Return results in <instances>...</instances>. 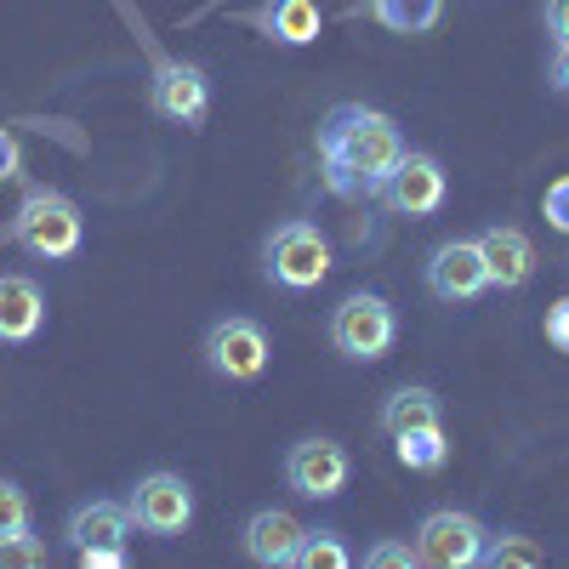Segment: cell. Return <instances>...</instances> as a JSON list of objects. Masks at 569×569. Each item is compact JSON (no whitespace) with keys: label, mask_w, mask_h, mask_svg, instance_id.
Instances as JSON below:
<instances>
[{"label":"cell","mask_w":569,"mask_h":569,"mask_svg":"<svg viewBox=\"0 0 569 569\" xmlns=\"http://www.w3.org/2000/svg\"><path fill=\"white\" fill-rule=\"evenodd\" d=\"M405 154V131L393 114L365 109V103H337L319 120V160L325 182L342 200H376V188L388 182V171Z\"/></svg>","instance_id":"cell-1"},{"label":"cell","mask_w":569,"mask_h":569,"mask_svg":"<svg viewBox=\"0 0 569 569\" xmlns=\"http://www.w3.org/2000/svg\"><path fill=\"white\" fill-rule=\"evenodd\" d=\"M12 240L29 257H40V262H69L80 251V240H86V217H80V206L63 194V188L34 182L29 194L18 200V211H12Z\"/></svg>","instance_id":"cell-2"},{"label":"cell","mask_w":569,"mask_h":569,"mask_svg":"<svg viewBox=\"0 0 569 569\" xmlns=\"http://www.w3.org/2000/svg\"><path fill=\"white\" fill-rule=\"evenodd\" d=\"M330 268H337V257H330V240L313 228V222H279L268 240H262V279L279 284V291H319V284L330 279Z\"/></svg>","instance_id":"cell-3"},{"label":"cell","mask_w":569,"mask_h":569,"mask_svg":"<svg viewBox=\"0 0 569 569\" xmlns=\"http://www.w3.org/2000/svg\"><path fill=\"white\" fill-rule=\"evenodd\" d=\"M399 342V313L382 291H353L330 308V348L348 365H376L388 359Z\"/></svg>","instance_id":"cell-4"},{"label":"cell","mask_w":569,"mask_h":569,"mask_svg":"<svg viewBox=\"0 0 569 569\" xmlns=\"http://www.w3.org/2000/svg\"><path fill=\"white\" fill-rule=\"evenodd\" d=\"M376 200H382L393 217H405V222H427V217H439L445 200H450V171H445L439 154L405 149L399 166L388 171V182L376 188Z\"/></svg>","instance_id":"cell-5"},{"label":"cell","mask_w":569,"mask_h":569,"mask_svg":"<svg viewBox=\"0 0 569 569\" xmlns=\"http://www.w3.org/2000/svg\"><path fill=\"white\" fill-rule=\"evenodd\" d=\"M490 530H485V518L479 512H467V507H433L416 525V563H433V569H472L485 552Z\"/></svg>","instance_id":"cell-6"},{"label":"cell","mask_w":569,"mask_h":569,"mask_svg":"<svg viewBox=\"0 0 569 569\" xmlns=\"http://www.w3.org/2000/svg\"><path fill=\"white\" fill-rule=\"evenodd\" d=\"M131 507V525L142 536H154V541H177L188 525H194V485L182 479V472H142V479L131 485L126 496Z\"/></svg>","instance_id":"cell-7"},{"label":"cell","mask_w":569,"mask_h":569,"mask_svg":"<svg viewBox=\"0 0 569 569\" xmlns=\"http://www.w3.org/2000/svg\"><path fill=\"white\" fill-rule=\"evenodd\" d=\"M353 479V456L325 439V433H308L284 450V490L302 496V501H337Z\"/></svg>","instance_id":"cell-8"},{"label":"cell","mask_w":569,"mask_h":569,"mask_svg":"<svg viewBox=\"0 0 569 569\" xmlns=\"http://www.w3.org/2000/svg\"><path fill=\"white\" fill-rule=\"evenodd\" d=\"M206 370L211 376H222V382H257V376L268 370V353H273V342H268V330L257 325V319H246V313H228V319H217L211 330H206Z\"/></svg>","instance_id":"cell-9"},{"label":"cell","mask_w":569,"mask_h":569,"mask_svg":"<svg viewBox=\"0 0 569 569\" xmlns=\"http://www.w3.org/2000/svg\"><path fill=\"white\" fill-rule=\"evenodd\" d=\"M421 279H427V291H433L439 302H450V308L479 302L490 291L479 240H445V246H433V251H427V262H421Z\"/></svg>","instance_id":"cell-10"},{"label":"cell","mask_w":569,"mask_h":569,"mask_svg":"<svg viewBox=\"0 0 569 569\" xmlns=\"http://www.w3.org/2000/svg\"><path fill=\"white\" fill-rule=\"evenodd\" d=\"M149 109L160 120H171V126H188V131L206 126V114H211V74L200 63H188V58L160 63L154 80H149Z\"/></svg>","instance_id":"cell-11"},{"label":"cell","mask_w":569,"mask_h":569,"mask_svg":"<svg viewBox=\"0 0 569 569\" xmlns=\"http://www.w3.org/2000/svg\"><path fill=\"white\" fill-rule=\"evenodd\" d=\"M479 251H485V273H490V291H525L536 279V246L525 228L496 222L479 233Z\"/></svg>","instance_id":"cell-12"},{"label":"cell","mask_w":569,"mask_h":569,"mask_svg":"<svg viewBox=\"0 0 569 569\" xmlns=\"http://www.w3.org/2000/svg\"><path fill=\"white\" fill-rule=\"evenodd\" d=\"M302 518H291L284 507H257L251 518H246V530H240V547H246V558L251 563H262V569H284L291 563V552H297V541H302Z\"/></svg>","instance_id":"cell-13"},{"label":"cell","mask_w":569,"mask_h":569,"mask_svg":"<svg viewBox=\"0 0 569 569\" xmlns=\"http://www.w3.org/2000/svg\"><path fill=\"white\" fill-rule=\"evenodd\" d=\"M46 330V291L29 273H0V348H23Z\"/></svg>","instance_id":"cell-14"},{"label":"cell","mask_w":569,"mask_h":569,"mask_svg":"<svg viewBox=\"0 0 569 569\" xmlns=\"http://www.w3.org/2000/svg\"><path fill=\"white\" fill-rule=\"evenodd\" d=\"M131 507L126 501H80L74 512H69V547L74 552H86V547H126L131 541Z\"/></svg>","instance_id":"cell-15"},{"label":"cell","mask_w":569,"mask_h":569,"mask_svg":"<svg viewBox=\"0 0 569 569\" xmlns=\"http://www.w3.org/2000/svg\"><path fill=\"white\" fill-rule=\"evenodd\" d=\"M257 29L279 46H313L325 29V12H319V0H262Z\"/></svg>","instance_id":"cell-16"},{"label":"cell","mask_w":569,"mask_h":569,"mask_svg":"<svg viewBox=\"0 0 569 569\" xmlns=\"http://www.w3.org/2000/svg\"><path fill=\"white\" fill-rule=\"evenodd\" d=\"M433 421H445V405H439L433 388H421V382L393 388V393L382 399V433H388V439L410 433V427H433Z\"/></svg>","instance_id":"cell-17"},{"label":"cell","mask_w":569,"mask_h":569,"mask_svg":"<svg viewBox=\"0 0 569 569\" xmlns=\"http://www.w3.org/2000/svg\"><path fill=\"white\" fill-rule=\"evenodd\" d=\"M393 456H399V467H410V472H439V467L450 461V433H445V421L399 433V439H393Z\"/></svg>","instance_id":"cell-18"},{"label":"cell","mask_w":569,"mask_h":569,"mask_svg":"<svg viewBox=\"0 0 569 569\" xmlns=\"http://www.w3.org/2000/svg\"><path fill=\"white\" fill-rule=\"evenodd\" d=\"M370 18L393 34H427V29H439L445 0H370Z\"/></svg>","instance_id":"cell-19"},{"label":"cell","mask_w":569,"mask_h":569,"mask_svg":"<svg viewBox=\"0 0 569 569\" xmlns=\"http://www.w3.org/2000/svg\"><path fill=\"white\" fill-rule=\"evenodd\" d=\"M291 563H297V569H353L359 558L348 552V541H342L337 530H302Z\"/></svg>","instance_id":"cell-20"},{"label":"cell","mask_w":569,"mask_h":569,"mask_svg":"<svg viewBox=\"0 0 569 569\" xmlns=\"http://www.w3.org/2000/svg\"><path fill=\"white\" fill-rule=\"evenodd\" d=\"M479 563H485V569H541V563H547V552H541L525 530H501V536H490V541H485Z\"/></svg>","instance_id":"cell-21"},{"label":"cell","mask_w":569,"mask_h":569,"mask_svg":"<svg viewBox=\"0 0 569 569\" xmlns=\"http://www.w3.org/2000/svg\"><path fill=\"white\" fill-rule=\"evenodd\" d=\"M46 558V541L34 530H18V536H0V569H40Z\"/></svg>","instance_id":"cell-22"},{"label":"cell","mask_w":569,"mask_h":569,"mask_svg":"<svg viewBox=\"0 0 569 569\" xmlns=\"http://www.w3.org/2000/svg\"><path fill=\"white\" fill-rule=\"evenodd\" d=\"M18 530H29V496L12 479H0V536H18Z\"/></svg>","instance_id":"cell-23"},{"label":"cell","mask_w":569,"mask_h":569,"mask_svg":"<svg viewBox=\"0 0 569 569\" xmlns=\"http://www.w3.org/2000/svg\"><path fill=\"white\" fill-rule=\"evenodd\" d=\"M359 563L365 569H410L416 563V547L410 541H376V547H365Z\"/></svg>","instance_id":"cell-24"},{"label":"cell","mask_w":569,"mask_h":569,"mask_svg":"<svg viewBox=\"0 0 569 569\" xmlns=\"http://www.w3.org/2000/svg\"><path fill=\"white\" fill-rule=\"evenodd\" d=\"M541 217L552 233H569V177H552L547 194H541Z\"/></svg>","instance_id":"cell-25"},{"label":"cell","mask_w":569,"mask_h":569,"mask_svg":"<svg viewBox=\"0 0 569 569\" xmlns=\"http://www.w3.org/2000/svg\"><path fill=\"white\" fill-rule=\"evenodd\" d=\"M541 330H547V342H552L558 353H569V297H558V302L547 308V319H541Z\"/></svg>","instance_id":"cell-26"},{"label":"cell","mask_w":569,"mask_h":569,"mask_svg":"<svg viewBox=\"0 0 569 569\" xmlns=\"http://www.w3.org/2000/svg\"><path fill=\"white\" fill-rule=\"evenodd\" d=\"M86 569H126L131 563V552L126 547H86V552H74Z\"/></svg>","instance_id":"cell-27"},{"label":"cell","mask_w":569,"mask_h":569,"mask_svg":"<svg viewBox=\"0 0 569 569\" xmlns=\"http://www.w3.org/2000/svg\"><path fill=\"white\" fill-rule=\"evenodd\" d=\"M18 171H23V149H18V137L0 126V182H12Z\"/></svg>","instance_id":"cell-28"},{"label":"cell","mask_w":569,"mask_h":569,"mask_svg":"<svg viewBox=\"0 0 569 569\" xmlns=\"http://www.w3.org/2000/svg\"><path fill=\"white\" fill-rule=\"evenodd\" d=\"M547 34L552 46H569V0H547Z\"/></svg>","instance_id":"cell-29"},{"label":"cell","mask_w":569,"mask_h":569,"mask_svg":"<svg viewBox=\"0 0 569 569\" xmlns=\"http://www.w3.org/2000/svg\"><path fill=\"white\" fill-rule=\"evenodd\" d=\"M547 86L558 91V98H569V46H558L552 63H547Z\"/></svg>","instance_id":"cell-30"}]
</instances>
